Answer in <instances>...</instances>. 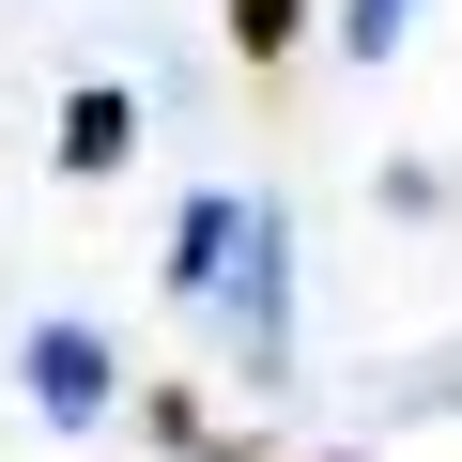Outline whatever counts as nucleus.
Returning <instances> with one entry per match:
<instances>
[{"label": "nucleus", "mask_w": 462, "mask_h": 462, "mask_svg": "<svg viewBox=\"0 0 462 462\" xmlns=\"http://www.w3.org/2000/svg\"><path fill=\"white\" fill-rule=\"evenodd\" d=\"M32 401H47V416H93V401H108V355H93L78 324H47V339H32Z\"/></svg>", "instance_id": "f03ea898"}, {"label": "nucleus", "mask_w": 462, "mask_h": 462, "mask_svg": "<svg viewBox=\"0 0 462 462\" xmlns=\"http://www.w3.org/2000/svg\"><path fill=\"white\" fill-rule=\"evenodd\" d=\"M170 278H185V293H231V339L278 370V278H293V263H278V216L200 200V216H185V247H170Z\"/></svg>", "instance_id": "f257e3e1"}, {"label": "nucleus", "mask_w": 462, "mask_h": 462, "mask_svg": "<svg viewBox=\"0 0 462 462\" xmlns=\"http://www.w3.org/2000/svg\"><path fill=\"white\" fill-rule=\"evenodd\" d=\"M401 16H416V0H355V47H401Z\"/></svg>", "instance_id": "39448f33"}, {"label": "nucleus", "mask_w": 462, "mask_h": 462, "mask_svg": "<svg viewBox=\"0 0 462 462\" xmlns=\"http://www.w3.org/2000/svg\"><path fill=\"white\" fill-rule=\"evenodd\" d=\"M124 139H139V108H124V93H78V108H62V154H78V170H108Z\"/></svg>", "instance_id": "7ed1b4c3"}, {"label": "nucleus", "mask_w": 462, "mask_h": 462, "mask_svg": "<svg viewBox=\"0 0 462 462\" xmlns=\"http://www.w3.org/2000/svg\"><path fill=\"white\" fill-rule=\"evenodd\" d=\"M231 32H247V47L278 62V47H293V0H231Z\"/></svg>", "instance_id": "20e7f679"}]
</instances>
